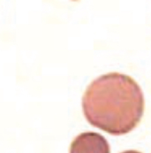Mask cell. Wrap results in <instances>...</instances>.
Wrapping results in <instances>:
<instances>
[{
	"label": "cell",
	"instance_id": "cell-1",
	"mask_svg": "<svg viewBox=\"0 0 151 153\" xmlns=\"http://www.w3.org/2000/svg\"><path fill=\"white\" fill-rule=\"evenodd\" d=\"M87 120L94 127L113 135L132 131L144 111V97L131 77L110 73L93 81L82 98Z\"/></svg>",
	"mask_w": 151,
	"mask_h": 153
},
{
	"label": "cell",
	"instance_id": "cell-2",
	"mask_svg": "<svg viewBox=\"0 0 151 153\" xmlns=\"http://www.w3.org/2000/svg\"><path fill=\"white\" fill-rule=\"evenodd\" d=\"M70 153H110L107 140L98 133L86 132L72 143Z\"/></svg>",
	"mask_w": 151,
	"mask_h": 153
},
{
	"label": "cell",
	"instance_id": "cell-3",
	"mask_svg": "<svg viewBox=\"0 0 151 153\" xmlns=\"http://www.w3.org/2000/svg\"><path fill=\"white\" fill-rule=\"evenodd\" d=\"M122 153H141L139 152H136V151H127V152H124Z\"/></svg>",
	"mask_w": 151,
	"mask_h": 153
},
{
	"label": "cell",
	"instance_id": "cell-4",
	"mask_svg": "<svg viewBox=\"0 0 151 153\" xmlns=\"http://www.w3.org/2000/svg\"><path fill=\"white\" fill-rule=\"evenodd\" d=\"M74 1H76V0H74Z\"/></svg>",
	"mask_w": 151,
	"mask_h": 153
}]
</instances>
